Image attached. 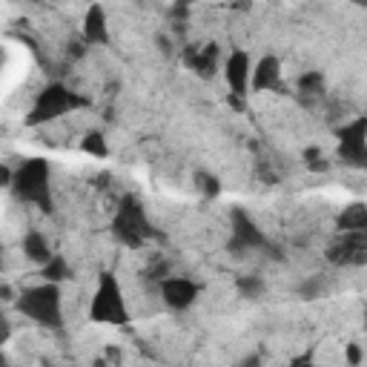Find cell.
Returning <instances> with one entry per match:
<instances>
[{
	"mask_svg": "<svg viewBox=\"0 0 367 367\" xmlns=\"http://www.w3.org/2000/svg\"><path fill=\"white\" fill-rule=\"evenodd\" d=\"M361 359H364V353H361V347H359L356 342L345 345V361H347L350 367H359V364H361Z\"/></svg>",
	"mask_w": 367,
	"mask_h": 367,
	"instance_id": "7402d4cb",
	"label": "cell"
},
{
	"mask_svg": "<svg viewBox=\"0 0 367 367\" xmlns=\"http://www.w3.org/2000/svg\"><path fill=\"white\" fill-rule=\"evenodd\" d=\"M290 367H316V364H313V353H304V356H299V359H292Z\"/></svg>",
	"mask_w": 367,
	"mask_h": 367,
	"instance_id": "cb8c5ba5",
	"label": "cell"
},
{
	"mask_svg": "<svg viewBox=\"0 0 367 367\" xmlns=\"http://www.w3.org/2000/svg\"><path fill=\"white\" fill-rule=\"evenodd\" d=\"M0 296H4V302H12L15 292H12V287H9V284H4V287H0Z\"/></svg>",
	"mask_w": 367,
	"mask_h": 367,
	"instance_id": "484cf974",
	"label": "cell"
},
{
	"mask_svg": "<svg viewBox=\"0 0 367 367\" xmlns=\"http://www.w3.org/2000/svg\"><path fill=\"white\" fill-rule=\"evenodd\" d=\"M339 161L353 169H367V115L345 124L339 132Z\"/></svg>",
	"mask_w": 367,
	"mask_h": 367,
	"instance_id": "8992f818",
	"label": "cell"
},
{
	"mask_svg": "<svg viewBox=\"0 0 367 367\" xmlns=\"http://www.w3.org/2000/svg\"><path fill=\"white\" fill-rule=\"evenodd\" d=\"M84 44L89 46H103L109 44V29H106V12L103 6H89L84 15Z\"/></svg>",
	"mask_w": 367,
	"mask_h": 367,
	"instance_id": "4fadbf2b",
	"label": "cell"
},
{
	"mask_svg": "<svg viewBox=\"0 0 367 367\" xmlns=\"http://www.w3.org/2000/svg\"><path fill=\"white\" fill-rule=\"evenodd\" d=\"M78 106H86V98H81L78 92L66 89L63 84H49L38 92V98H34L32 109H29V118L26 124L29 127H41V124H49L66 112H72V109Z\"/></svg>",
	"mask_w": 367,
	"mask_h": 367,
	"instance_id": "3957f363",
	"label": "cell"
},
{
	"mask_svg": "<svg viewBox=\"0 0 367 367\" xmlns=\"http://www.w3.org/2000/svg\"><path fill=\"white\" fill-rule=\"evenodd\" d=\"M236 290L244 299H262L264 296V278L262 276H238L236 278Z\"/></svg>",
	"mask_w": 367,
	"mask_h": 367,
	"instance_id": "e0dca14e",
	"label": "cell"
},
{
	"mask_svg": "<svg viewBox=\"0 0 367 367\" xmlns=\"http://www.w3.org/2000/svg\"><path fill=\"white\" fill-rule=\"evenodd\" d=\"M195 190H198L204 198H215L218 193H221V181H218L212 172L198 169V172H195Z\"/></svg>",
	"mask_w": 367,
	"mask_h": 367,
	"instance_id": "d6986e66",
	"label": "cell"
},
{
	"mask_svg": "<svg viewBox=\"0 0 367 367\" xmlns=\"http://www.w3.org/2000/svg\"><path fill=\"white\" fill-rule=\"evenodd\" d=\"M327 262L336 267L367 264V233H342L336 244L327 247Z\"/></svg>",
	"mask_w": 367,
	"mask_h": 367,
	"instance_id": "ba28073f",
	"label": "cell"
},
{
	"mask_svg": "<svg viewBox=\"0 0 367 367\" xmlns=\"http://www.w3.org/2000/svg\"><path fill=\"white\" fill-rule=\"evenodd\" d=\"M18 310L32 318L34 324L60 330L63 327V313H60V287L58 284H38V287H26L18 299Z\"/></svg>",
	"mask_w": 367,
	"mask_h": 367,
	"instance_id": "7a4b0ae2",
	"label": "cell"
},
{
	"mask_svg": "<svg viewBox=\"0 0 367 367\" xmlns=\"http://www.w3.org/2000/svg\"><path fill=\"white\" fill-rule=\"evenodd\" d=\"M41 276H44V281H46V284H60V281L72 278V267L66 264L63 255H55V259H52L49 264H44V267H41Z\"/></svg>",
	"mask_w": 367,
	"mask_h": 367,
	"instance_id": "2e32d148",
	"label": "cell"
},
{
	"mask_svg": "<svg viewBox=\"0 0 367 367\" xmlns=\"http://www.w3.org/2000/svg\"><path fill=\"white\" fill-rule=\"evenodd\" d=\"M95 367H106V361H103V359H95Z\"/></svg>",
	"mask_w": 367,
	"mask_h": 367,
	"instance_id": "4316f807",
	"label": "cell"
},
{
	"mask_svg": "<svg viewBox=\"0 0 367 367\" xmlns=\"http://www.w3.org/2000/svg\"><path fill=\"white\" fill-rule=\"evenodd\" d=\"M321 292H324V281H321L318 276H310V278H304V281L296 287V296H299L302 302H316V299H321Z\"/></svg>",
	"mask_w": 367,
	"mask_h": 367,
	"instance_id": "ffe728a7",
	"label": "cell"
},
{
	"mask_svg": "<svg viewBox=\"0 0 367 367\" xmlns=\"http://www.w3.org/2000/svg\"><path fill=\"white\" fill-rule=\"evenodd\" d=\"M364 330H367V316H364Z\"/></svg>",
	"mask_w": 367,
	"mask_h": 367,
	"instance_id": "83f0119b",
	"label": "cell"
},
{
	"mask_svg": "<svg viewBox=\"0 0 367 367\" xmlns=\"http://www.w3.org/2000/svg\"><path fill=\"white\" fill-rule=\"evenodd\" d=\"M339 233H367V204H350L336 218Z\"/></svg>",
	"mask_w": 367,
	"mask_h": 367,
	"instance_id": "9a60e30c",
	"label": "cell"
},
{
	"mask_svg": "<svg viewBox=\"0 0 367 367\" xmlns=\"http://www.w3.org/2000/svg\"><path fill=\"white\" fill-rule=\"evenodd\" d=\"M224 78H227V86H230L233 98L247 95L250 81H252V63H250V55L244 49L230 52V58L224 60Z\"/></svg>",
	"mask_w": 367,
	"mask_h": 367,
	"instance_id": "30bf717a",
	"label": "cell"
},
{
	"mask_svg": "<svg viewBox=\"0 0 367 367\" xmlns=\"http://www.w3.org/2000/svg\"><path fill=\"white\" fill-rule=\"evenodd\" d=\"M0 184H4V187H12V184H15V172H12L9 164L0 167Z\"/></svg>",
	"mask_w": 367,
	"mask_h": 367,
	"instance_id": "603a6c76",
	"label": "cell"
},
{
	"mask_svg": "<svg viewBox=\"0 0 367 367\" xmlns=\"http://www.w3.org/2000/svg\"><path fill=\"white\" fill-rule=\"evenodd\" d=\"M158 290H161L164 304L172 307V310H187V307H193L195 299H198V292H201V287H198L195 281L184 278V276H169V278H164V281L158 284Z\"/></svg>",
	"mask_w": 367,
	"mask_h": 367,
	"instance_id": "9c48e42d",
	"label": "cell"
},
{
	"mask_svg": "<svg viewBox=\"0 0 367 367\" xmlns=\"http://www.w3.org/2000/svg\"><path fill=\"white\" fill-rule=\"evenodd\" d=\"M252 92H270V89H281V60L276 55H264L259 58V63L252 66V81H250Z\"/></svg>",
	"mask_w": 367,
	"mask_h": 367,
	"instance_id": "8fae6325",
	"label": "cell"
},
{
	"mask_svg": "<svg viewBox=\"0 0 367 367\" xmlns=\"http://www.w3.org/2000/svg\"><path fill=\"white\" fill-rule=\"evenodd\" d=\"M20 247H23V252H26V259L34 262V264H41V267L55 259V252H52V247H49V241H46V236H44L41 230H29V233L23 236Z\"/></svg>",
	"mask_w": 367,
	"mask_h": 367,
	"instance_id": "5bb4252c",
	"label": "cell"
},
{
	"mask_svg": "<svg viewBox=\"0 0 367 367\" xmlns=\"http://www.w3.org/2000/svg\"><path fill=\"white\" fill-rule=\"evenodd\" d=\"M49 161L46 158H29L15 169V184L12 190L20 201L34 204L44 212H52V190H49Z\"/></svg>",
	"mask_w": 367,
	"mask_h": 367,
	"instance_id": "6da1fadb",
	"label": "cell"
},
{
	"mask_svg": "<svg viewBox=\"0 0 367 367\" xmlns=\"http://www.w3.org/2000/svg\"><path fill=\"white\" fill-rule=\"evenodd\" d=\"M81 150L86 153V155H98V158H103L109 150H106V138L95 129V132H86L84 135V141H81Z\"/></svg>",
	"mask_w": 367,
	"mask_h": 367,
	"instance_id": "44dd1931",
	"label": "cell"
},
{
	"mask_svg": "<svg viewBox=\"0 0 367 367\" xmlns=\"http://www.w3.org/2000/svg\"><path fill=\"white\" fill-rule=\"evenodd\" d=\"M324 86H327V81L318 69H310V72H304V75H299V92L302 95H324Z\"/></svg>",
	"mask_w": 367,
	"mask_h": 367,
	"instance_id": "ac0fdd59",
	"label": "cell"
},
{
	"mask_svg": "<svg viewBox=\"0 0 367 367\" xmlns=\"http://www.w3.org/2000/svg\"><path fill=\"white\" fill-rule=\"evenodd\" d=\"M184 60L195 72L198 78L210 81L218 69V44H207V46H184Z\"/></svg>",
	"mask_w": 367,
	"mask_h": 367,
	"instance_id": "7c38bea8",
	"label": "cell"
},
{
	"mask_svg": "<svg viewBox=\"0 0 367 367\" xmlns=\"http://www.w3.org/2000/svg\"><path fill=\"white\" fill-rule=\"evenodd\" d=\"M112 236L127 247H141L146 238H153V224L146 221V212L135 195H124L118 201V212L112 221Z\"/></svg>",
	"mask_w": 367,
	"mask_h": 367,
	"instance_id": "5b68a950",
	"label": "cell"
},
{
	"mask_svg": "<svg viewBox=\"0 0 367 367\" xmlns=\"http://www.w3.org/2000/svg\"><path fill=\"white\" fill-rule=\"evenodd\" d=\"M89 318L98 324H127L129 321L124 290L112 273H101L98 290L92 296V307H89Z\"/></svg>",
	"mask_w": 367,
	"mask_h": 367,
	"instance_id": "277c9868",
	"label": "cell"
},
{
	"mask_svg": "<svg viewBox=\"0 0 367 367\" xmlns=\"http://www.w3.org/2000/svg\"><path fill=\"white\" fill-rule=\"evenodd\" d=\"M230 250L233 252H247V250H270L267 236L262 233V227L252 221L244 210H233L230 212Z\"/></svg>",
	"mask_w": 367,
	"mask_h": 367,
	"instance_id": "52a82bcc",
	"label": "cell"
},
{
	"mask_svg": "<svg viewBox=\"0 0 367 367\" xmlns=\"http://www.w3.org/2000/svg\"><path fill=\"white\" fill-rule=\"evenodd\" d=\"M238 367H262V356H259V353H252V356H247Z\"/></svg>",
	"mask_w": 367,
	"mask_h": 367,
	"instance_id": "d4e9b609",
	"label": "cell"
}]
</instances>
